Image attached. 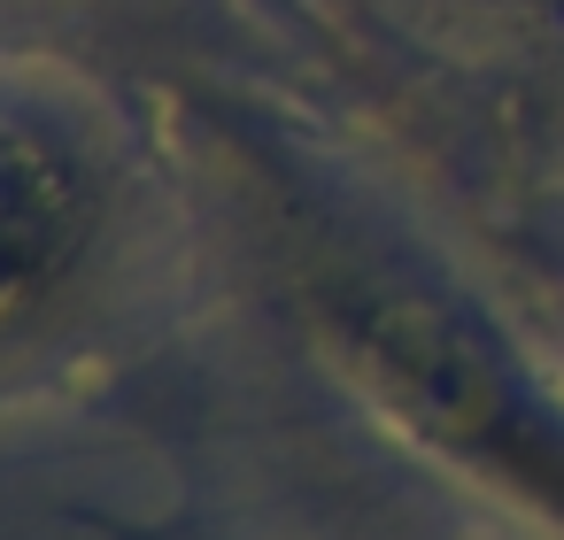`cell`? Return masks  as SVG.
Instances as JSON below:
<instances>
[{
    "instance_id": "1",
    "label": "cell",
    "mask_w": 564,
    "mask_h": 540,
    "mask_svg": "<svg viewBox=\"0 0 564 540\" xmlns=\"http://www.w3.org/2000/svg\"><path fill=\"white\" fill-rule=\"evenodd\" d=\"M94 117H70L47 78L0 70V340L78 271L109 217Z\"/></svg>"
}]
</instances>
